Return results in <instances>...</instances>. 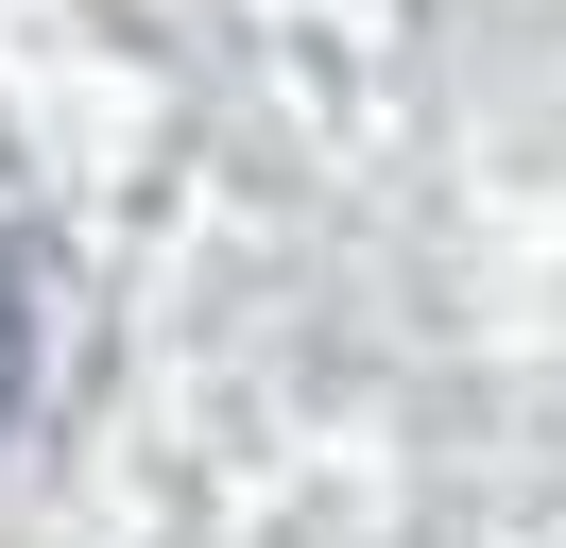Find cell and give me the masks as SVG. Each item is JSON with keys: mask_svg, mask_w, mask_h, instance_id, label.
Here are the masks:
<instances>
[{"mask_svg": "<svg viewBox=\"0 0 566 548\" xmlns=\"http://www.w3.org/2000/svg\"><path fill=\"white\" fill-rule=\"evenodd\" d=\"M18 377H35V326H18V274H0V411H18Z\"/></svg>", "mask_w": 566, "mask_h": 548, "instance_id": "1", "label": "cell"}]
</instances>
